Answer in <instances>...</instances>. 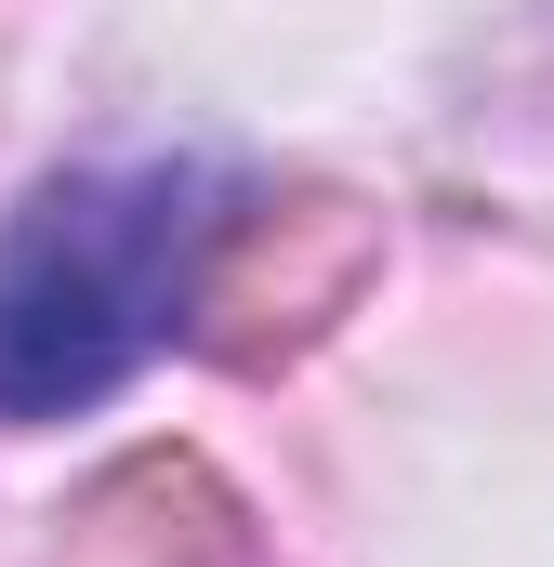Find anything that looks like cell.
<instances>
[{"mask_svg": "<svg viewBox=\"0 0 554 567\" xmlns=\"http://www.w3.org/2000/svg\"><path fill=\"white\" fill-rule=\"evenodd\" d=\"M198 185L185 172H66L0 238V423L106 410L185 330L198 278Z\"/></svg>", "mask_w": 554, "mask_h": 567, "instance_id": "6da1fadb", "label": "cell"}]
</instances>
